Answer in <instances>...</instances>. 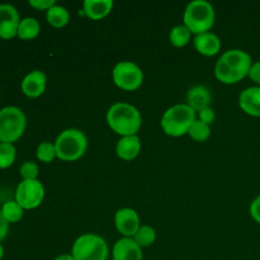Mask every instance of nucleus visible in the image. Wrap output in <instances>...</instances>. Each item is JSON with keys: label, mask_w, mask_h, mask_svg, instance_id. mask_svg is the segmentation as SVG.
I'll use <instances>...</instances> for the list:
<instances>
[{"label": "nucleus", "mask_w": 260, "mask_h": 260, "mask_svg": "<svg viewBox=\"0 0 260 260\" xmlns=\"http://www.w3.org/2000/svg\"><path fill=\"white\" fill-rule=\"evenodd\" d=\"M132 239L136 241L140 248H149L156 241V230L149 225H141Z\"/></svg>", "instance_id": "nucleus-23"}, {"label": "nucleus", "mask_w": 260, "mask_h": 260, "mask_svg": "<svg viewBox=\"0 0 260 260\" xmlns=\"http://www.w3.org/2000/svg\"><path fill=\"white\" fill-rule=\"evenodd\" d=\"M47 88V76L42 70H32L23 78L20 90L27 98L36 99L43 95Z\"/></svg>", "instance_id": "nucleus-12"}, {"label": "nucleus", "mask_w": 260, "mask_h": 260, "mask_svg": "<svg viewBox=\"0 0 260 260\" xmlns=\"http://www.w3.org/2000/svg\"><path fill=\"white\" fill-rule=\"evenodd\" d=\"M55 4V0H29L30 7L35 8L36 10H45V12H47Z\"/></svg>", "instance_id": "nucleus-29"}, {"label": "nucleus", "mask_w": 260, "mask_h": 260, "mask_svg": "<svg viewBox=\"0 0 260 260\" xmlns=\"http://www.w3.org/2000/svg\"><path fill=\"white\" fill-rule=\"evenodd\" d=\"M0 211H2L3 217L5 218L8 223L19 222L23 218V216H24V210L15 200L5 202L3 207L0 208Z\"/></svg>", "instance_id": "nucleus-22"}, {"label": "nucleus", "mask_w": 260, "mask_h": 260, "mask_svg": "<svg viewBox=\"0 0 260 260\" xmlns=\"http://www.w3.org/2000/svg\"><path fill=\"white\" fill-rule=\"evenodd\" d=\"M249 78H250L254 83L258 84V86H260V61L253 62L250 73H249Z\"/></svg>", "instance_id": "nucleus-31"}, {"label": "nucleus", "mask_w": 260, "mask_h": 260, "mask_svg": "<svg viewBox=\"0 0 260 260\" xmlns=\"http://www.w3.org/2000/svg\"><path fill=\"white\" fill-rule=\"evenodd\" d=\"M141 139L139 135L119 137L116 145V155L123 161H132L141 152Z\"/></svg>", "instance_id": "nucleus-15"}, {"label": "nucleus", "mask_w": 260, "mask_h": 260, "mask_svg": "<svg viewBox=\"0 0 260 260\" xmlns=\"http://www.w3.org/2000/svg\"><path fill=\"white\" fill-rule=\"evenodd\" d=\"M70 254L75 260H108L109 246L101 235L86 233L76 238Z\"/></svg>", "instance_id": "nucleus-6"}, {"label": "nucleus", "mask_w": 260, "mask_h": 260, "mask_svg": "<svg viewBox=\"0 0 260 260\" xmlns=\"http://www.w3.org/2000/svg\"><path fill=\"white\" fill-rule=\"evenodd\" d=\"M8 230H9V223L5 221V218L2 215V211H0V241L7 236Z\"/></svg>", "instance_id": "nucleus-32"}, {"label": "nucleus", "mask_w": 260, "mask_h": 260, "mask_svg": "<svg viewBox=\"0 0 260 260\" xmlns=\"http://www.w3.org/2000/svg\"><path fill=\"white\" fill-rule=\"evenodd\" d=\"M114 226L122 238H134L141 228V220L136 210L131 207L119 208L114 215Z\"/></svg>", "instance_id": "nucleus-10"}, {"label": "nucleus", "mask_w": 260, "mask_h": 260, "mask_svg": "<svg viewBox=\"0 0 260 260\" xmlns=\"http://www.w3.org/2000/svg\"><path fill=\"white\" fill-rule=\"evenodd\" d=\"M19 174L22 180H36L40 174V167L35 161H24L19 168Z\"/></svg>", "instance_id": "nucleus-27"}, {"label": "nucleus", "mask_w": 260, "mask_h": 260, "mask_svg": "<svg viewBox=\"0 0 260 260\" xmlns=\"http://www.w3.org/2000/svg\"><path fill=\"white\" fill-rule=\"evenodd\" d=\"M239 107L251 117H260V86H249L239 95Z\"/></svg>", "instance_id": "nucleus-16"}, {"label": "nucleus", "mask_w": 260, "mask_h": 260, "mask_svg": "<svg viewBox=\"0 0 260 260\" xmlns=\"http://www.w3.org/2000/svg\"><path fill=\"white\" fill-rule=\"evenodd\" d=\"M53 260H75L73 258V255L71 254H61V255L56 256Z\"/></svg>", "instance_id": "nucleus-33"}, {"label": "nucleus", "mask_w": 260, "mask_h": 260, "mask_svg": "<svg viewBox=\"0 0 260 260\" xmlns=\"http://www.w3.org/2000/svg\"><path fill=\"white\" fill-rule=\"evenodd\" d=\"M19 12L12 4H0V38L12 40L17 36L20 23Z\"/></svg>", "instance_id": "nucleus-11"}, {"label": "nucleus", "mask_w": 260, "mask_h": 260, "mask_svg": "<svg viewBox=\"0 0 260 260\" xmlns=\"http://www.w3.org/2000/svg\"><path fill=\"white\" fill-rule=\"evenodd\" d=\"M41 25L36 18L33 17H27L23 18L19 23V27H18V33L17 37L22 41H30L35 40L38 35H40Z\"/></svg>", "instance_id": "nucleus-20"}, {"label": "nucleus", "mask_w": 260, "mask_h": 260, "mask_svg": "<svg viewBox=\"0 0 260 260\" xmlns=\"http://www.w3.org/2000/svg\"><path fill=\"white\" fill-rule=\"evenodd\" d=\"M253 58L246 51L231 48L225 51L215 65V76L220 83L233 85L249 76Z\"/></svg>", "instance_id": "nucleus-1"}, {"label": "nucleus", "mask_w": 260, "mask_h": 260, "mask_svg": "<svg viewBox=\"0 0 260 260\" xmlns=\"http://www.w3.org/2000/svg\"><path fill=\"white\" fill-rule=\"evenodd\" d=\"M197 119V113L187 103H178L169 107L162 113L160 126L162 132L170 137H182L188 135L189 128Z\"/></svg>", "instance_id": "nucleus-3"}, {"label": "nucleus", "mask_w": 260, "mask_h": 260, "mask_svg": "<svg viewBox=\"0 0 260 260\" xmlns=\"http://www.w3.org/2000/svg\"><path fill=\"white\" fill-rule=\"evenodd\" d=\"M46 20L51 27L60 29V28L66 27L70 22V13L62 5L55 4L52 8L46 12Z\"/></svg>", "instance_id": "nucleus-19"}, {"label": "nucleus", "mask_w": 260, "mask_h": 260, "mask_svg": "<svg viewBox=\"0 0 260 260\" xmlns=\"http://www.w3.org/2000/svg\"><path fill=\"white\" fill-rule=\"evenodd\" d=\"M17 159V149L14 144L0 142V169H8Z\"/></svg>", "instance_id": "nucleus-25"}, {"label": "nucleus", "mask_w": 260, "mask_h": 260, "mask_svg": "<svg viewBox=\"0 0 260 260\" xmlns=\"http://www.w3.org/2000/svg\"><path fill=\"white\" fill-rule=\"evenodd\" d=\"M215 20V8L207 0H193L183 13V24L194 36L211 32Z\"/></svg>", "instance_id": "nucleus-4"}, {"label": "nucleus", "mask_w": 260, "mask_h": 260, "mask_svg": "<svg viewBox=\"0 0 260 260\" xmlns=\"http://www.w3.org/2000/svg\"><path fill=\"white\" fill-rule=\"evenodd\" d=\"M192 41V32L185 27L184 24L175 25L169 32V42L174 47L182 48L185 47Z\"/></svg>", "instance_id": "nucleus-21"}, {"label": "nucleus", "mask_w": 260, "mask_h": 260, "mask_svg": "<svg viewBox=\"0 0 260 260\" xmlns=\"http://www.w3.org/2000/svg\"><path fill=\"white\" fill-rule=\"evenodd\" d=\"M36 157H37L38 161L45 162H52L53 160L57 159V152H56L55 142L50 141H43L36 149Z\"/></svg>", "instance_id": "nucleus-24"}, {"label": "nucleus", "mask_w": 260, "mask_h": 260, "mask_svg": "<svg viewBox=\"0 0 260 260\" xmlns=\"http://www.w3.org/2000/svg\"><path fill=\"white\" fill-rule=\"evenodd\" d=\"M250 216L255 222L260 223V196L255 197L250 205Z\"/></svg>", "instance_id": "nucleus-30"}, {"label": "nucleus", "mask_w": 260, "mask_h": 260, "mask_svg": "<svg viewBox=\"0 0 260 260\" xmlns=\"http://www.w3.org/2000/svg\"><path fill=\"white\" fill-rule=\"evenodd\" d=\"M27 128V116L15 106L0 109V142L14 144L24 135Z\"/></svg>", "instance_id": "nucleus-7"}, {"label": "nucleus", "mask_w": 260, "mask_h": 260, "mask_svg": "<svg viewBox=\"0 0 260 260\" xmlns=\"http://www.w3.org/2000/svg\"><path fill=\"white\" fill-rule=\"evenodd\" d=\"M211 102H212V95L207 86L194 85L188 90L187 104L194 109L196 113L211 107Z\"/></svg>", "instance_id": "nucleus-18"}, {"label": "nucleus", "mask_w": 260, "mask_h": 260, "mask_svg": "<svg viewBox=\"0 0 260 260\" xmlns=\"http://www.w3.org/2000/svg\"><path fill=\"white\" fill-rule=\"evenodd\" d=\"M113 260H144L142 248L132 238H121L112 248Z\"/></svg>", "instance_id": "nucleus-13"}, {"label": "nucleus", "mask_w": 260, "mask_h": 260, "mask_svg": "<svg viewBox=\"0 0 260 260\" xmlns=\"http://www.w3.org/2000/svg\"><path fill=\"white\" fill-rule=\"evenodd\" d=\"M114 85L124 91H135L144 83V71L132 61H121L112 70Z\"/></svg>", "instance_id": "nucleus-8"}, {"label": "nucleus", "mask_w": 260, "mask_h": 260, "mask_svg": "<svg viewBox=\"0 0 260 260\" xmlns=\"http://www.w3.org/2000/svg\"><path fill=\"white\" fill-rule=\"evenodd\" d=\"M0 194H2V187H0Z\"/></svg>", "instance_id": "nucleus-35"}, {"label": "nucleus", "mask_w": 260, "mask_h": 260, "mask_svg": "<svg viewBox=\"0 0 260 260\" xmlns=\"http://www.w3.org/2000/svg\"><path fill=\"white\" fill-rule=\"evenodd\" d=\"M197 119L198 121L203 122V123L208 124V126H212L216 121V113L211 107L208 108L202 109V111L197 112Z\"/></svg>", "instance_id": "nucleus-28"}, {"label": "nucleus", "mask_w": 260, "mask_h": 260, "mask_svg": "<svg viewBox=\"0 0 260 260\" xmlns=\"http://www.w3.org/2000/svg\"><path fill=\"white\" fill-rule=\"evenodd\" d=\"M3 256H4V248H3V245L0 244V260L3 259Z\"/></svg>", "instance_id": "nucleus-34"}, {"label": "nucleus", "mask_w": 260, "mask_h": 260, "mask_svg": "<svg viewBox=\"0 0 260 260\" xmlns=\"http://www.w3.org/2000/svg\"><path fill=\"white\" fill-rule=\"evenodd\" d=\"M113 7V0H85L81 13L91 20H102L111 14Z\"/></svg>", "instance_id": "nucleus-17"}, {"label": "nucleus", "mask_w": 260, "mask_h": 260, "mask_svg": "<svg viewBox=\"0 0 260 260\" xmlns=\"http://www.w3.org/2000/svg\"><path fill=\"white\" fill-rule=\"evenodd\" d=\"M193 46L200 55L205 57H212L220 53L222 43L220 37L213 32H206L202 35H197L193 38Z\"/></svg>", "instance_id": "nucleus-14"}, {"label": "nucleus", "mask_w": 260, "mask_h": 260, "mask_svg": "<svg viewBox=\"0 0 260 260\" xmlns=\"http://www.w3.org/2000/svg\"><path fill=\"white\" fill-rule=\"evenodd\" d=\"M188 135L196 142H206L211 137V126L196 119V122L189 128Z\"/></svg>", "instance_id": "nucleus-26"}, {"label": "nucleus", "mask_w": 260, "mask_h": 260, "mask_svg": "<svg viewBox=\"0 0 260 260\" xmlns=\"http://www.w3.org/2000/svg\"><path fill=\"white\" fill-rule=\"evenodd\" d=\"M45 187L41 180H22L15 189L14 200L23 210H35L40 207L45 198Z\"/></svg>", "instance_id": "nucleus-9"}, {"label": "nucleus", "mask_w": 260, "mask_h": 260, "mask_svg": "<svg viewBox=\"0 0 260 260\" xmlns=\"http://www.w3.org/2000/svg\"><path fill=\"white\" fill-rule=\"evenodd\" d=\"M106 122L114 134L123 136H134L141 129V112L127 102H116L106 113Z\"/></svg>", "instance_id": "nucleus-2"}, {"label": "nucleus", "mask_w": 260, "mask_h": 260, "mask_svg": "<svg viewBox=\"0 0 260 260\" xmlns=\"http://www.w3.org/2000/svg\"><path fill=\"white\" fill-rule=\"evenodd\" d=\"M86 135L79 128H66L55 140L57 159L65 162H74L81 159L88 150Z\"/></svg>", "instance_id": "nucleus-5"}]
</instances>
